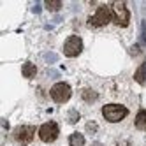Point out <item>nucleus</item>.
Listing matches in <instances>:
<instances>
[{
	"mask_svg": "<svg viewBox=\"0 0 146 146\" xmlns=\"http://www.w3.org/2000/svg\"><path fill=\"white\" fill-rule=\"evenodd\" d=\"M111 19H113L111 5H99L97 11L88 18V25L93 28H100V27H106Z\"/></svg>",
	"mask_w": 146,
	"mask_h": 146,
	"instance_id": "nucleus-1",
	"label": "nucleus"
},
{
	"mask_svg": "<svg viewBox=\"0 0 146 146\" xmlns=\"http://www.w3.org/2000/svg\"><path fill=\"white\" fill-rule=\"evenodd\" d=\"M129 114V109L121 104H106L102 108V116L111 123H118Z\"/></svg>",
	"mask_w": 146,
	"mask_h": 146,
	"instance_id": "nucleus-2",
	"label": "nucleus"
},
{
	"mask_svg": "<svg viewBox=\"0 0 146 146\" xmlns=\"http://www.w3.org/2000/svg\"><path fill=\"white\" fill-rule=\"evenodd\" d=\"M111 11H113V19L118 27H127L130 21V13L127 9L125 2H113L111 4Z\"/></svg>",
	"mask_w": 146,
	"mask_h": 146,
	"instance_id": "nucleus-3",
	"label": "nucleus"
},
{
	"mask_svg": "<svg viewBox=\"0 0 146 146\" xmlns=\"http://www.w3.org/2000/svg\"><path fill=\"white\" fill-rule=\"evenodd\" d=\"M49 95L56 104H64V102H67L70 99L72 88L67 85V83H55V85L51 86V90H49Z\"/></svg>",
	"mask_w": 146,
	"mask_h": 146,
	"instance_id": "nucleus-4",
	"label": "nucleus"
},
{
	"mask_svg": "<svg viewBox=\"0 0 146 146\" xmlns=\"http://www.w3.org/2000/svg\"><path fill=\"white\" fill-rule=\"evenodd\" d=\"M58 134H60V129H58V125L55 121H46L44 125H40V129H39V137L44 143L56 141Z\"/></svg>",
	"mask_w": 146,
	"mask_h": 146,
	"instance_id": "nucleus-5",
	"label": "nucleus"
},
{
	"mask_svg": "<svg viewBox=\"0 0 146 146\" xmlns=\"http://www.w3.org/2000/svg\"><path fill=\"white\" fill-rule=\"evenodd\" d=\"M81 51H83V40H81V37L70 35L65 40V44H64V53H65V56L74 58V56H78L81 53Z\"/></svg>",
	"mask_w": 146,
	"mask_h": 146,
	"instance_id": "nucleus-6",
	"label": "nucleus"
},
{
	"mask_svg": "<svg viewBox=\"0 0 146 146\" xmlns=\"http://www.w3.org/2000/svg\"><path fill=\"white\" fill-rule=\"evenodd\" d=\"M34 134H35V127H32V125H21V127H18L14 130V139L19 144H28L34 139Z\"/></svg>",
	"mask_w": 146,
	"mask_h": 146,
	"instance_id": "nucleus-7",
	"label": "nucleus"
},
{
	"mask_svg": "<svg viewBox=\"0 0 146 146\" xmlns=\"http://www.w3.org/2000/svg\"><path fill=\"white\" fill-rule=\"evenodd\" d=\"M21 74H23V78H27V79H32V78H35V74H37V67L32 64V62H25L23 67H21Z\"/></svg>",
	"mask_w": 146,
	"mask_h": 146,
	"instance_id": "nucleus-8",
	"label": "nucleus"
},
{
	"mask_svg": "<svg viewBox=\"0 0 146 146\" xmlns=\"http://www.w3.org/2000/svg\"><path fill=\"white\" fill-rule=\"evenodd\" d=\"M134 79L137 81L139 85H144V83H146V62H144V64H141V65H139V69L135 70Z\"/></svg>",
	"mask_w": 146,
	"mask_h": 146,
	"instance_id": "nucleus-9",
	"label": "nucleus"
},
{
	"mask_svg": "<svg viewBox=\"0 0 146 146\" xmlns=\"http://www.w3.org/2000/svg\"><path fill=\"white\" fill-rule=\"evenodd\" d=\"M69 144L70 146H83L85 144V135H83L81 132H74L69 135Z\"/></svg>",
	"mask_w": 146,
	"mask_h": 146,
	"instance_id": "nucleus-10",
	"label": "nucleus"
},
{
	"mask_svg": "<svg viewBox=\"0 0 146 146\" xmlns=\"http://www.w3.org/2000/svg\"><path fill=\"white\" fill-rule=\"evenodd\" d=\"M135 127L139 130H144L146 132V109H141L135 116Z\"/></svg>",
	"mask_w": 146,
	"mask_h": 146,
	"instance_id": "nucleus-11",
	"label": "nucleus"
},
{
	"mask_svg": "<svg viewBox=\"0 0 146 146\" xmlns=\"http://www.w3.org/2000/svg\"><path fill=\"white\" fill-rule=\"evenodd\" d=\"M81 97H83L85 102H95L99 95H97V92H93L92 88H85V90L81 92Z\"/></svg>",
	"mask_w": 146,
	"mask_h": 146,
	"instance_id": "nucleus-12",
	"label": "nucleus"
},
{
	"mask_svg": "<svg viewBox=\"0 0 146 146\" xmlns=\"http://www.w3.org/2000/svg\"><path fill=\"white\" fill-rule=\"evenodd\" d=\"M44 5H46V9H48V11H60V9H62V2H60V0H46V2H44Z\"/></svg>",
	"mask_w": 146,
	"mask_h": 146,
	"instance_id": "nucleus-13",
	"label": "nucleus"
},
{
	"mask_svg": "<svg viewBox=\"0 0 146 146\" xmlns=\"http://www.w3.org/2000/svg\"><path fill=\"white\" fill-rule=\"evenodd\" d=\"M78 120H79V113H78V111H74V109H72V111H69L67 121H69V123H76Z\"/></svg>",
	"mask_w": 146,
	"mask_h": 146,
	"instance_id": "nucleus-14",
	"label": "nucleus"
},
{
	"mask_svg": "<svg viewBox=\"0 0 146 146\" xmlns=\"http://www.w3.org/2000/svg\"><path fill=\"white\" fill-rule=\"evenodd\" d=\"M97 129H99V127H97L95 121H88V123H86V132H88V134H95Z\"/></svg>",
	"mask_w": 146,
	"mask_h": 146,
	"instance_id": "nucleus-15",
	"label": "nucleus"
},
{
	"mask_svg": "<svg viewBox=\"0 0 146 146\" xmlns=\"http://www.w3.org/2000/svg\"><path fill=\"white\" fill-rule=\"evenodd\" d=\"M44 58H46L48 64H55V62L58 60V56H56L55 53H46V55H44Z\"/></svg>",
	"mask_w": 146,
	"mask_h": 146,
	"instance_id": "nucleus-16",
	"label": "nucleus"
},
{
	"mask_svg": "<svg viewBox=\"0 0 146 146\" xmlns=\"http://www.w3.org/2000/svg\"><path fill=\"white\" fill-rule=\"evenodd\" d=\"M143 40H144V44H146V23L143 21Z\"/></svg>",
	"mask_w": 146,
	"mask_h": 146,
	"instance_id": "nucleus-17",
	"label": "nucleus"
},
{
	"mask_svg": "<svg viewBox=\"0 0 146 146\" xmlns=\"http://www.w3.org/2000/svg\"><path fill=\"white\" fill-rule=\"evenodd\" d=\"M130 53H132V55H137V53H139V46H134V48L130 49Z\"/></svg>",
	"mask_w": 146,
	"mask_h": 146,
	"instance_id": "nucleus-18",
	"label": "nucleus"
},
{
	"mask_svg": "<svg viewBox=\"0 0 146 146\" xmlns=\"http://www.w3.org/2000/svg\"><path fill=\"white\" fill-rule=\"evenodd\" d=\"M92 146H104V144H102V143H97V141H95V143H92Z\"/></svg>",
	"mask_w": 146,
	"mask_h": 146,
	"instance_id": "nucleus-19",
	"label": "nucleus"
},
{
	"mask_svg": "<svg viewBox=\"0 0 146 146\" xmlns=\"http://www.w3.org/2000/svg\"><path fill=\"white\" fill-rule=\"evenodd\" d=\"M120 146H127V144H125V143H121V144H120Z\"/></svg>",
	"mask_w": 146,
	"mask_h": 146,
	"instance_id": "nucleus-20",
	"label": "nucleus"
}]
</instances>
